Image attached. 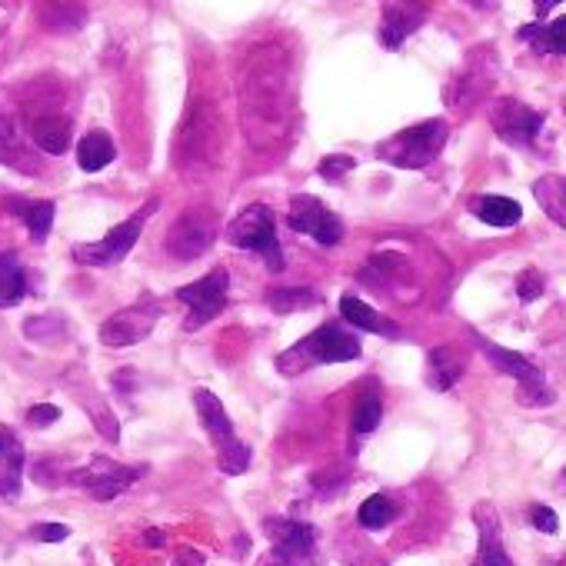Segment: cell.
<instances>
[{
    "label": "cell",
    "instance_id": "cell-1",
    "mask_svg": "<svg viewBox=\"0 0 566 566\" xmlns=\"http://www.w3.org/2000/svg\"><path fill=\"white\" fill-rule=\"evenodd\" d=\"M240 117L250 143L256 150H277L293 121V84L290 61L280 47L261 43L253 47L240 64L237 80Z\"/></svg>",
    "mask_w": 566,
    "mask_h": 566
},
{
    "label": "cell",
    "instance_id": "cell-2",
    "mask_svg": "<svg viewBox=\"0 0 566 566\" xmlns=\"http://www.w3.org/2000/svg\"><path fill=\"white\" fill-rule=\"evenodd\" d=\"M360 353L364 350H360L356 334L343 330L340 324H324L311 337H303L297 347L280 353L277 367H280V374L293 377V374L311 370L317 364H347V360H356Z\"/></svg>",
    "mask_w": 566,
    "mask_h": 566
},
{
    "label": "cell",
    "instance_id": "cell-3",
    "mask_svg": "<svg viewBox=\"0 0 566 566\" xmlns=\"http://www.w3.org/2000/svg\"><path fill=\"white\" fill-rule=\"evenodd\" d=\"M446 130L450 127L440 117L424 121L417 127H406V130L393 134L390 140H383L377 147V158L393 164V167H403V171H420V167L437 161V153L446 143Z\"/></svg>",
    "mask_w": 566,
    "mask_h": 566
},
{
    "label": "cell",
    "instance_id": "cell-4",
    "mask_svg": "<svg viewBox=\"0 0 566 566\" xmlns=\"http://www.w3.org/2000/svg\"><path fill=\"white\" fill-rule=\"evenodd\" d=\"M227 240L240 250L261 253L271 271H284V250L277 240V221L267 203H250L230 224H227Z\"/></svg>",
    "mask_w": 566,
    "mask_h": 566
},
{
    "label": "cell",
    "instance_id": "cell-5",
    "mask_svg": "<svg viewBox=\"0 0 566 566\" xmlns=\"http://www.w3.org/2000/svg\"><path fill=\"white\" fill-rule=\"evenodd\" d=\"M193 403H197V414H200L203 430L211 433V440H214V446H217V467H221L227 477L243 474L247 463H250V450L237 440L234 424H230V417H227L224 403H221L211 390H197V393H193Z\"/></svg>",
    "mask_w": 566,
    "mask_h": 566
},
{
    "label": "cell",
    "instance_id": "cell-6",
    "mask_svg": "<svg viewBox=\"0 0 566 566\" xmlns=\"http://www.w3.org/2000/svg\"><path fill=\"white\" fill-rule=\"evenodd\" d=\"M158 207H161L158 200H147L134 217H127L124 224H117L114 230H108L104 240H93V243L74 247V261H77V264H87V267H114V264H121L124 256L134 250V243L140 240V234H143L150 214L158 211Z\"/></svg>",
    "mask_w": 566,
    "mask_h": 566
},
{
    "label": "cell",
    "instance_id": "cell-7",
    "mask_svg": "<svg viewBox=\"0 0 566 566\" xmlns=\"http://www.w3.org/2000/svg\"><path fill=\"white\" fill-rule=\"evenodd\" d=\"M217 143H221V121L211 111L190 114L187 127L180 130L177 143V167L184 177H197L217 167Z\"/></svg>",
    "mask_w": 566,
    "mask_h": 566
},
{
    "label": "cell",
    "instance_id": "cell-8",
    "mask_svg": "<svg viewBox=\"0 0 566 566\" xmlns=\"http://www.w3.org/2000/svg\"><path fill=\"white\" fill-rule=\"evenodd\" d=\"M274 550L261 559V566H306L317 550V533L311 524L300 520H264Z\"/></svg>",
    "mask_w": 566,
    "mask_h": 566
},
{
    "label": "cell",
    "instance_id": "cell-9",
    "mask_svg": "<svg viewBox=\"0 0 566 566\" xmlns=\"http://www.w3.org/2000/svg\"><path fill=\"white\" fill-rule=\"evenodd\" d=\"M217 234H221V224L211 207L184 211L167 237V250L177 256V261H197V256H203L214 247Z\"/></svg>",
    "mask_w": 566,
    "mask_h": 566
},
{
    "label": "cell",
    "instance_id": "cell-10",
    "mask_svg": "<svg viewBox=\"0 0 566 566\" xmlns=\"http://www.w3.org/2000/svg\"><path fill=\"white\" fill-rule=\"evenodd\" d=\"M227 287H230V274L224 267H217L207 277H200V280H193V284L177 290V300L190 306L187 330H197L203 324H211L224 311V306H227Z\"/></svg>",
    "mask_w": 566,
    "mask_h": 566
},
{
    "label": "cell",
    "instance_id": "cell-11",
    "mask_svg": "<svg viewBox=\"0 0 566 566\" xmlns=\"http://www.w3.org/2000/svg\"><path fill=\"white\" fill-rule=\"evenodd\" d=\"M147 474V467H124V463H114L108 456H93L84 470L71 474V483L84 487L93 500H114L121 496L130 483H137Z\"/></svg>",
    "mask_w": 566,
    "mask_h": 566
},
{
    "label": "cell",
    "instance_id": "cell-12",
    "mask_svg": "<svg viewBox=\"0 0 566 566\" xmlns=\"http://www.w3.org/2000/svg\"><path fill=\"white\" fill-rule=\"evenodd\" d=\"M287 224L297 234L314 237L320 247H337L343 240V224L334 211H327V203H320L311 193H300L290 200V211H287Z\"/></svg>",
    "mask_w": 566,
    "mask_h": 566
},
{
    "label": "cell",
    "instance_id": "cell-13",
    "mask_svg": "<svg viewBox=\"0 0 566 566\" xmlns=\"http://www.w3.org/2000/svg\"><path fill=\"white\" fill-rule=\"evenodd\" d=\"M490 124L500 134V140H506L513 147H533L543 130V114L520 104V100L503 97L490 108Z\"/></svg>",
    "mask_w": 566,
    "mask_h": 566
},
{
    "label": "cell",
    "instance_id": "cell-14",
    "mask_svg": "<svg viewBox=\"0 0 566 566\" xmlns=\"http://www.w3.org/2000/svg\"><path fill=\"white\" fill-rule=\"evenodd\" d=\"M158 317H161L158 303H150V300L134 303V306H127V311L114 314L111 320H104V327H100V343L104 347H134L153 330Z\"/></svg>",
    "mask_w": 566,
    "mask_h": 566
},
{
    "label": "cell",
    "instance_id": "cell-15",
    "mask_svg": "<svg viewBox=\"0 0 566 566\" xmlns=\"http://www.w3.org/2000/svg\"><path fill=\"white\" fill-rule=\"evenodd\" d=\"M474 520L480 530V553L474 559V566H513V559L503 550V533H500V517L493 503H477Z\"/></svg>",
    "mask_w": 566,
    "mask_h": 566
},
{
    "label": "cell",
    "instance_id": "cell-16",
    "mask_svg": "<svg viewBox=\"0 0 566 566\" xmlns=\"http://www.w3.org/2000/svg\"><path fill=\"white\" fill-rule=\"evenodd\" d=\"M24 477V446L11 427H0V496L14 500Z\"/></svg>",
    "mask_w": 566,
    "mask_h": 566
},
{
    "label": "cell",
    "instance_id": "cell-17",
    "mask_svg": "<svg viewBox=\"0 0 566 566\" xmlns=\"http://www.w3.org/2000/svg\"><path fill=\"white\" fill-rule=\"evenodd\" d=\"M0 164L11 167V171H21V174H40V164L34 161V153L24 147L14 117H8L4 111H0Z\"/></svg>",
    "mask_w": 566,
    "mask_h": 566
},
{
    "label": "cell",
    "instance_id": "cell-18",
    "mask_svg": "<svg viewBox=\"0 0 566 566\" xmlns=\"http://www.w3.org/2000/svg\"><path fill=\"white\" fill-rule=\"evenodd\" d=\"M4 207L27 224L34 243H43L50 227H54V211H58L54 200H21V197H11V200H4Z\"/></svg>",
    "mask_w": 566,
    "mask_h": 566
},
{
    "label": "cell",
    "instance_id": "cell-19",
    "mask_svg": "<svg viewBox=\"0 0 566 566\" xmlns=\"http://www.w3.org/2000/svg\"><path fill=\"white\" fill-rule=\"evenodd\" d=\"M420 24H424V8L420 4H410V0H403V4H390L387 14H383V27H380L383 43L400 47Z\"/></svg>",
    "mask_w": 566,
    "mask_h": 566
},
{
    "label": "cell",
    "instance_id": "cell-20",
    "mask_svg": "<svg viewBox=\"0 0 566 566\" xmlns=\"http://www.w3.org/2000/svg\"><path fill=\"white\" fill-rule=\"evenodd\" d=\"M30 140L43 150V153H64L71 147V121L61 114H40L30 121Z\"/></svg>",
    "mask_w": 566,
    "mask_h": 566
},
{
    "label": "cell",
    "instance_id": "cell-21",
    "mask_svg": "<svg viewBox=\"0 0 566 566\" xmlns=\"http://www.w3.org/2000/svg\"><path fill=\"white\" fill-rule=\"evenodd\" d=\"M480 347H483V353L490 356V364L500 370V374H510L517 383H533V380H543V374H540V367L537 364H530V360L524 356V353H517V350H506V347H496V343H490V340H480Z\"/></svg>",
    "mask_w": 566,
    "mask_h": 566
},
{
    "label": "cell",
    "instance_id": "cell-22",
    "mask_svg": "<svg viewBox=\"0 0 566 566\" xmlns=\"http://www.w3.org/2000/svg\"><path fill=\"white\" fill-rule=\"evenodd\" d=\"M470 211L490 224V227H517L524 221V207L517 200L510 197H496V193H487V197H474L470 200Z\"/></svg>",
    "mask_w": 566,
    "mask_h": 566
},
{
    "label": "cell",
    "instance_id": "cell-23",
    "mask_svg": "<svg viewBox=\"0 0 566 566\" xmlns=\"http://www.w3.org/2000/svg\"><path fill=\"white\" fill-rule=\"evenodd\" d=\"M340 314L347 324H353L356 330H367V334H383V337H397L400 327L393 320H387L383 314H377L374 306H367L364 300H356V297H340Z\"/></svg>",
    "mask_w": 566,
    "mask_h": 566
},
{
    "label": "cell",
    "instance_id": "cell-24",
    "mask_svg": "<svg viewBox=\"0 0 566 566\" xmlns=\"http://www.w3.org/2000/svg\"><path fill=\"white\" fill-rule=\"evenodd\" d=\"M463 370H467V360H463L453 347L430 350V356H427V377H430V387L433 390H450L463 377Z\"/></svg>",
    "mask_w": 566,
    "mask_h": 566
},
{
    "label": "cell",
    "instance_id": "cell-25",
    "mask_svg": "<svg viewBox=\"0 0 566 566\" xmlns=\"http://www.w3.org/2000/svg\"><path fill=\"white\" fill-rule=\"evenodd\" d=\"M533 197L543 207V214L566 230V177L559 174H543L537 184H533Z\"/></svg>",
    "mask_w": 566,
    "mask_h": 566
},
{
    "label": "cell",
    "instance_id": "cell-26",
    "mask_svg": "<svg viewBox=\"0 0 566 566\" xmlns=\"http://www.w3.org/2000/svg\"><path fill=\"white\" fill-rule=\"evenodd\" d=\"M114 158H117V147H114V140H111L104 130H90V134H84V140L77 143V164H80V171H87V174L104 171Z\"/></svg>",
    "mask_w": 566,
    "mask_h": 566
},
{
    "label": "cell",
    "instance_id": "cell-27",
    "mask_svg": "<svg viewBox=\"0 0 566 566\" xmlns=\"http://www.w3.org/2000/svg\"><path fill=\"white\" fill-rule=\"evenodd\" d=\"M27 293V277H24V267L17 261V253H0V311H8V306H17Z\"/></svg>",
    "mask_w": 566,
    "mask_h": 566
},
{
    "label": "cell",
    "instance_id": "cell-28",
    "mask_svg": "<svg viewBox=\"0 0 566 566\" xmlns=\"http://www.w3.org/2000/svg\"><path fill=\"white\" fill-rule=\"evenodd\" d=\"M520 37L530 40L537 50H550V54L566 58V17H556L550 24H527Z\"/></svg>",
    "mask_w": 566,
    "mask_h": 566
},
{
    "label": "cell",
    "instance_id": "cell-29",
    "mask_svg": "<svg viewBox=\"0 0 566 566\" xmlns=\"http://www.w3.org/2000/svg\"><path fill=\"white\" fill-rule=\"evenodd\" d=\"M317 293L311 287H277V290H267V303L271 311L277 314H293V311H311L317 306Z\"/></svg>",
    "mask_w": 566,
    "mask_h": 566
},
{
    "label": "cell",
    "instance_id": "cell-30",
    "mask_svg": "<svg viewBox=\"0 0 566 566\" xmlns=\"http://www.w3.org/2000/svg\"><path fill=\"white\" fill-rule=\"evenodd\" d=\"M356 520L364 530H383L397 520V503L387 496V493H374L370 500L360 503V513H356Z\"/></svg>",
    "mask_w": 566,
    "mask_h": 566
},
{
    "label": "cell",
    "instance_id": "cell-31",
    "mask_svg": "<svg viewBox=\"0 0 566 566\" xmlns=\"http://www.w3.org/2000/svg\"><path fill=\"white\" fill-rule=\"evenodd\" d=\"M490 84H493V64L487 67V64H480V58H474L470 67H467V74L456 80V90H460L456 93V104H470V100L483 97L490 90Z\"/></svg>",
    "mask_w": 566,
    "mask_h": 566
},
{
    "label": "cell",
    "instance_id": "cell-32",
    "mask_svg": "<svg viewBox=\"0 0 566 566\" xmlns=\"http://www.w3.org/2000/svg\"><path fill=\"white\" fill-rule=\"evenodd\" d=\"M383 417V403L377 393H364L353 406V433H374Z\"/></svg>",
    "mask_w": 566,
    "mask_h": 566
},
{
    "label": "cell",
    "instance_id": "cell-33",
    "mask_svg": "<svg viewBox=\"0 0 566 566\" xmlns=\"http://www.w3.org/2000/svg\"><path fill=\"white\" fill-rule=\"evenodd\" d=\"M61 420V410L54 406V403H37V406H30L27 410V424L30 427H50V424H58Z\"/></svg>",
    "mask_w": 566,
    "mask_h": 566
},
{
    "label": "cell",
    "instance_id": "cell-34",
    "mask_svg": "<svg viewBox=\"0 0 566 566\" xmlns=\"http://www.w3.org/2000/svg\"><path fill=\"white\" fill-rule=\"evenodd\" d=\"M517 293H520L524 303H533V300L543 293V277H540L537 271H524V274L517 277Z\"/></svg>",
    "mask_w": 566,
    "mask_h": 566
},
{
    "label": "cell",
    "instance_id": "cell-35",
    "mask_svg": "<svg viewBox=\"0 0 566 566\" xmlns=\"http://www.w3.org/2000/svg\"><path fill=\"white\" fill-rule=\"evenodd\" d=\"M530 524L540 530V533H556L559 530V520H556V513L550 510V506H543V503H537V506H530Z\"/></svg>",
    "mask_w": 566,
    "mask_h": 566
},
{
    "label": "cell",
    "instance_id": "cell-36",
    "mask_svg": "<svg viewBox=\"0 0 566 566\" xmlns=\"http://www.w3.org/2000/svg\"><path fill=\"white\" fill-rule=\"evenodd\" d=\"M30 537L40 540V543H61V540L71 537V530H67L64 524H37V527L30 530Z\"/></svg>",
    "mask_w": 566,
    "mask_h": 566
},
{
    "label": "cell",
    "instance_id": "cell-37",
    "mask_svg": "<svg viewBox=\"0 0 566 566\" xmlns=\"http://www.w3.org/2000/svg\"><path fill=\"white\" fill-rule=\"evenodd\" d=\"M353 164L356 161H350V158H324V164H320V177H327V180H340L343 174H350L353 171Z\"/></svg>",
    "mask_w": 566,
    "mask_h": 566
},
{
    "label": "cell",
    "instance_id": "cell-38",
    "mask_svg": "<svg viewBox=\"0 0 566 566\" xmlns=\"http://www.w3.org/2000/svg\"><path fill=\"white\" fill-rule=\"evenodd\" d=\"M174 566H203V553H197V550H184V553L174 559Z\"/></svg>",
    "mask_w": 566,
    "mask_h": 566
},
{
    "label": "cell",
    "instance_id": "cell-39",
    "mask_svg": "<svg viewBox=\"0 0 566 566\" xmlns=\"http://www.w3.org/2000/svg\"><path fill=\"white\" fill-rule=\"evenodd\" d=\"M556 4H563V0H533L537 17H540V21H543V17H550V11H553Z\"/></svg>",
    "mask_w": 566,
    "mask_h": 566
},
{
    "label": "cell",
    "instance_id": "cell-40",
    "mask_svg": "<svg viewBox=\"0 0 566 566\" xmlns=\"http://www.w3.org/2000/svg\"><path fill=\"white\" fill-rule=\"evenodd\" d=\"M467 4L477 8V11H493V8L500 4V0H467Z\"/></svg>",
    "mask_w": 566,
    "mask_h": 566
},
{
    "label": "cell",
    "instance_id": "cell-41",
    "mask_svg": "<svg viewBox=\"0 0 566 566\" xmlns=\"http://www.w3.org/2000/svg\"><path fill=\"white\" fill-rule=\"evenodd\" d=\"M143 540H147V543H153V546H164V533H161V530H150V533H143Z\"/></svg>",
    "mask_w": 566,
    "mask_h": 566
}]
</instances>
